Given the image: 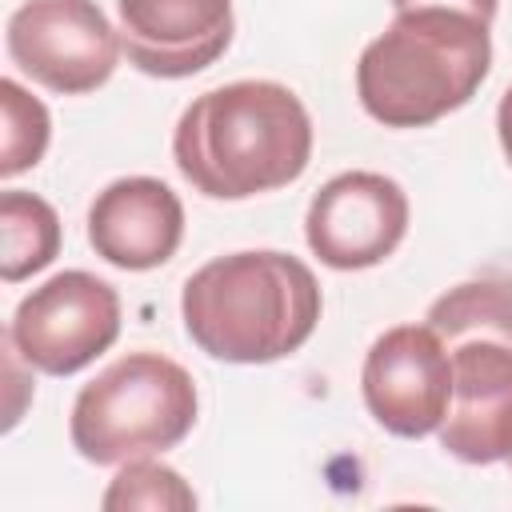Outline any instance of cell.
Masks as SVG:
<instances>
[{"mask_svg": "<svg viewBox=\"0 0 512 512\" xmlns=\"http://www.w3.org/2000/svg\"><path fill=\"white\" fill-rule=\"evenodd\" d=\"M0 116H4L0 176L12 180L40 164L52 136V120H48V108L32 92H24L16 80H0Z\"/></svg>", "mask_w": 512, "mask_h": 512, "instance_id": "9a60e30c", "label": "cell"}, {"mask_svg": "<svg viewBox=\"0 0 512 512\" xmlns=\"http://www.w3.org/2000/svg\"><path fill=\"white\" fill-rule=\"evenodd\" d=\"M184 240V204L156 176H120L88 208V244L124 272H148L176 256Z\"/></svg>", "mask_w": 512, "mask_h": 512, "instance_id": "8fae6325", "label": "cell"}, {"mask_svg": "<svg viewBox=\"0 0 512 512\" xmlns=\"http://www.w3.org/2000/svg\"><path fill=\"white\" fill-rule=\"evenodd\" d=\"M4 48L48 92L84 96L112 80L124 44L96 0H24L8 16Z\"/></svg>", "mask_w": 512, "mask_h": 512, "instance_id": "5b68a950", "label": "cell"}, {"mask_svg": "<svg viewBox=\"0 0 512 512\" xmlns=\"http://www.w3.org/2000/svg\"><path fill=\"white\" fill-rule=\"evenodd\" d=\"M496 4H500V0H392L396 12H408V8H452V12L476 16V20H484V24H492Z\"/></svg>", "mask_w": 512, "mask_h": 512, "instance_id": "2e32d148", "label": "cell"}, {"mask_svg": "<svg viewBox=\"0 0 512 512\" xmlns=\"http://www.w3.org/2000/svg\"><path fill=\"white\" fill-rule=\"evenodd\" d=\"M508 464H512V452H508Z\"/></svg>", "mask_w": 512, "mask_h": 512, "instance_id": "ac0fdd59", "label": "cell"}, {"mask_svg": "<svg viewBox=\"0 0 512 512\" xmlns=\"http://www.w3.org/2000/svg\"><path fill=\"white\" fill-rule=\"evenodd\" d=\"M440 448L464 464H496L512 452V344L468 336L452 344V400Z\"/></svg>", "mask_w": 512, "mask_h": 512, "instance_id": "30bf717a", "label": "cell"}, {"mask_svg": "<svg viewBox=\"0 0 512 512\" xmlns=\"http://www.w3.org/2000/svg\"><path fill=\"white\" fill-rule=\"evenodd\" d=\"M8 336L28 368L72 376L116 344L120 296L108 280L84 268L56 272L16 304Z\"/></svg>", "mask_w": 512, "mask_h": 512, "instance_id": "8992f818", "label": "cell"}, {"mask_svg": "<svg viewBox=\"0 0 512 512\" xmlns=\"http://www.w3.org/2000/svg\"><path fill=\"white\" fill-rule=\"evenodd\" d=\"M128 64L156 80H184L216 64L236 32L232 0H116Z\"/></svg>", "mask_w": 512, "mask_h": 512, "instance_id": "9c48e42d", "label": "cell"}, {"mask_svg": "<svg viewBox=\"0 0 512 512\" xmlns=\"http://www.w3.org/2000/svg\"><path fill=\"white\" fill-rule=\"evenodd\" d=\"M172 160L200 196L248 200L304 176L312 120L288 84L232 80L184 108L172 132Z\"/></svg>", "mask_w": 512, "mask_h": 512, "instance_id": "6da1fadb", "label": "cell"}, {"mask_svg": "<svg viewBox=\"0 0 512 512\" xmlns=\"http://www.w3.org/2000/svg\"><path fill=\"white\" fill-rule=\"evenodd\" d=\"M448 344L468 336H492L512 344V280L508 276H480L448 288L432 300L424 316Z\"/></svg>", "mask_w": 512, "mask_h": 512, "instance_id": "4fadbf2b", "label": "cell"}, {"mask_svg": "<svg viewBox=\"0 0 512 512\" xmlns=\"http://www.w3.org/2000/svg\"><path fill=\"white\" fill-rule=\"evenodd\" d=\"M492 68L488 24L452 8H408L364 44L356 96L384 128H424L464 108Z\"/></svg>", "mask_w": 512, "mask_h": 512, "instance_id": "3957f363", "label": "cell"}, {"mask_svg": "<svg viewBox=\"0 0 512 512\" xmlns=\"http://www.w3.org/2000/svg\"><path fill=\"white\" fill-rule=\"evenodd\" d=\"M320 284L304 260L248 248L208 260L184 280L180 316L200 352L224 364H272L304 348L320 320Z\"/></svg>", "mask_w": 512, "mask_h": 512, "instance_id": "7a4b0ae2", "label": "cell"}, {"mask_svg": "<svg viewBox=\"0 0 512 512\" xmlns=\"http://www.w3.org/2000/svg\"><path fill=\"white\" fill-rule=\"evenodd\" d=\"M408 232V196L384 172H340L308 204L304 240L320 264L360 272L388 260Z\"/></svg>", "mask_w": 512, "mask_h": 512, "instance_id": "ba28073f", "label": "cell"}, {"mask_svg": "<svg viewBox=\"0 0 512 512\" xmlns=\"http://www.w3.org/2000/svg\"><path fill=\"white\" fill-rule=\"evenodd\" d=\"M496 136H500V148H504V156L512 164V84L504 88V96L496 104Z\"/></svg>", "mask_w": 512, "mask_h": 512, "instance_id": "e0dca14e", "label": "cell"}, {"mask_svg": "<svg viewBox=\"0 0 512 512\" xmlns=\"http://www.w3.org/2000/svg\"><path fill=\"white\" fill-rule=\"evenodd\" d=\"M100 504L108 512H120V508H148V512H192L196 508V492L184 484V476L160 460H128L108 492L100 496Z\"/></svg>", "mask_w": 512, "mask_h": 512, "instance_id": "5bb4252c", "label": "cell"}, {"mask_svg": "<svg viewBox=\"0 0 512 512\" xmlns=\"http://www.w3.org/2000/svg\"><path fill=\"white\" fill-rule=\"evenodd\" d=\"M360 392L372 420L404 440L440 428L452 400V352L432 324H396L380 332L360 368Z\"/></svg>", "mask_w": 512, "mask_h": 512, "instance_id": "52a82bcc", "label": "cell"}, {"mask_svg": "<svg viewBox=\"0 0 512 512\" xmlns=\"http://www.w3.org/2000/svg\"><path fill=\"white\" fill-rule=\"evenodd\" d=\"M196 384L160 352H128L72 400L68 436L92 464H128L176 448L196 424Z\"/></svg>", "mask_w": 512, "mask_h": 512, "instance_id": "277c9868", "label": "cell"}, {"mask_svg": "<svg viewBox=\"0 0 512 512\" xmlns=\"http://www.w3.org/2000/svg\"><path fill=\"white\" fill-rule=\"evenodd\" d=\"M0 236H4L0 276H4V284H20L56 260L60 216L44 196L8 188L0 196Z\"/></svg>", "mask_w": 512, "mask_h": 512, "instance_id": "7c38bea8", "label": "cell"}]
</instances>
